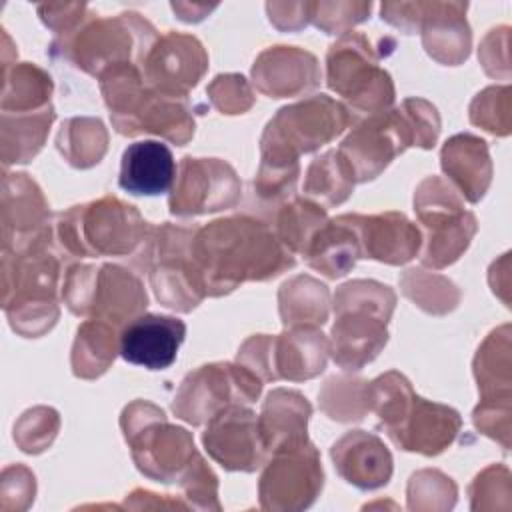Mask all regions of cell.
<instances>
[{
  "mask_svg": "<svg viewBox=\"0 0 512 512\" xmlns=\"http://www.w3.org/2000/svg\"><path fill=\"white\" fill-rule=\"evenodd\" d=\"M190 258L210 296L226 294L244 280H266L294 266L292 252L272 230L248 216L222 218L196 230Z\"/></svg>",
  "mask_w": 512,
  "mask_h": 512,
  "instance_id": "cell-1",
  "label": "cell"
},
{
  "mask_svg": "<svg viewBox=\"0 0 512 512\" xmlns=\"http://www.w3.org/2000/svg\"><path fill=\"white\" fill-rule=\"evenodd\" d=\"M392 308V290L374 280H354L338 288L330 352L344 370H360L380 352L388 340Z\"/></svg>",
  "mask_w": 512,
  "mask_h": 512,
  "instance_id": "cell-2",
  "label": "cell"
},
{
  "mask_svg": "<svg viewBox=\"0 0 512 512\" xmlns=\"http://www.w3.org/2000/svg\"><path fill=\"white\" fill-rule=\"evenodd\" d=\"M156 30L150 22L134 12L120 14L118 18H100L80 24V30H70L64 38L54 42L60 50L78 62L90 74H100L120 64H138L146 60Z\"/></svg>",
  "mask_w": 512,
  "mask_h": 512,
  "instance_id": "cell-3",
  "label": "cell"
},
{
  "mask_svg": "<svg viewBox=\"0 0 512 512\" xmlns=\"http://www.w3.org/2000/svg\"><path fill=\"white\" fill-rule=\"evenodd\" d=\"M58 232L62 246L74 256H122L146 240L150 228L134 206L102 198L62 214Z\"/></svg>",
  "mask_w": 512,
  "mask_h": 512,
  "instance_id": "cell-4",
  "label": "cell"
},
{
  "mask_svg": "<svg viewBox=\"0 0 512 512\" xmlns=\"http://www.w3.org/2000/svg\"><path fill=\"white\" fill-rule=\"evenodd\" d=\"M348 124V110L320 94L282 108L262 136V164L294 166L300 152H312L338 136Z\"/></svg>",
  "mask_w": 512,
  "mask_h": 512,
  "instance_id": "cell-5",
  "label": "cell"
},
{
  "mask_svg": "<svg viewBox=\"0 0 512 512\" xmlns=\"http://www.w3.org/2000/svg\"><path fill=\"white\" fill-rule=\"evenodd\" d=\"M366 36L358 32L344 34L328 52V86L348 98L352 106L366 114H382L394 100L390 76L376 66Z\"/></svg>",
  "mask_w": 512,
  "mask_h": 512,
  "instance_id": "cell-6",
  "label": "cell"
},
{
  "mask_svg": "<svg viewBox=\"0 0 512 512\" xmlns=\"http://www.w3.org/2000/svg\"><path fill=\"white\" fill-rule=\"evenodd\" d=\"M328 352L330 348L324 334L316 328L302 326L278 338H250L238 352V362H244L260 380H304L324 370Z\"/></svg>",
  "mask_w": 512,
  "mask_h": 512,
  "instance_id": "cell-7",
  "label": "cell"
},
{
  "mask_svg": "<svg viewBox=\"0 0 512 512\" xmlns=\"http://www.w3.org/2000/svg\"><path fill=\"white\" fill-rule=\"evenodd\" d=\"M414 206L420 222L428 228L422 262L434 268L454 262L476 232L474 214L466 212L454 190L436 176L420 184Z\"/></svg>",
  "mask_w": 512,
  "mask_h": 512,
  "instance_id": "cell-8",
  "label": "cell"
},
{
  "mask_svg": "<svg viewBox=\"0 0 512 512\" xmlns=\"http://www.w3.org/2000/svg\"><path fill=\"white\" fill-rule=\"evenodd\" d=\"M260 388L262 380L246 366L210 364L184 378L172 408L180 418L202 424L230 404L254 402Z\"/></svg>",
  "mask_w": 512,
  "mask_h": 512,
  "instance_id": "cell-9",
  "label": "cell"
},
{
  "mask_svg": "<svg viewBox=\"0 0 512 512\" xmlns=\"http://www.w3.org/2000/svg\"><path fill=\"white\" fill-rule=\"evenodd\" d=\"M238 198L240 182L230 164L216 158L186 156L174 182L170 210L178 216L206 214L234 206Z\"/></svg>",
  "mask_w": 512,
  "mask_h": 512,
  "instance_id": "cell-10",
  "label": "cell"
},
{
  "mask_svg": "<svg viewBox=\"0 0 512 512\" xmlns=\"http://www.w3.org/2000/svg\"><path fill=\"white\" fill-rule=\"evenodd\" d=\"M202 440L210 456L228 470H254L268 454L256 414L242 404H230L210 418Z\"/></svg>",
  "mask_w": 512,
  "mask_h": 512,
  "instance_id": "cell-11",
  "label": "cell"
},
{
  "mask_svg": "<svg viewBox=\"0 0 512 512\" xmlns=\"http://www.w3.org/2000/svg\"><path fill=\"white\" fill-rule=\"evenodd\" d=\"M208 64L202 44L188 34L168 32L158 38L144 60V80L158 92L186 96Z\"/></svg>",
  "mask_w": 512,
  "mask_h": 512,
  "instance_id": "cell-12",
  "label": "cell"
},
{
  "mask_svg": "<svg viewBox=\"0 0 512 512\" xmlns=\"http://www.w3.org/2000/svg\"><path fill=\"white\" fill-rule=\"evenodd\" d=\"M184 336L186 324L180 318L140 314L122 328L118 352L130 364L148 370H166L176 362Z\"/></svg>",
  "mask_w": 512,
  "mask_h": 512,
  "instance_id": "cell-13",
  "label": "cell"
},
{
  "mask_svg": "<svg viewBox=\"0 0 512 512\" xmlns=\"http://www.w3.org/2000/svg\"><path fill=\"white\" fill-rule=\"evenodd\" d=\"M462 2H416L404 4V18L410 30L422 28V40L430 56L440 62L456 64L468 56L470 28L464 20Z\"/></svg>",
  "mask_w": 512,
  "mask_h": 512,
  "instance_id": "cell-14",
  "label": "cell"
},
{
  "mask_svg": "<svg viewBox=\"0 0 512 512\" xmlns=\"http://www.w3.org/2000/svg\"><path fill=\"white\" fill-rule=\"evenodd\" d=\"M4 250L12 246L22 252L44 240L46 202L28 174H6L4 178Z\"/></svg>",
  "mask_w": 512,
  "mask_h": 512,
  "instance_id": "cell-15",
  "label": "cell"
},
{
  "mask_svg": "<svg viewBox=\"0 0 512 512\" xmlns=\"http://www.w3.org/2000/svg\"><path fill=\"white\" fill-rule=\"evenodd\" d=\"M460 428V416L456 410L426 402L424 398H412L402 420L388 432V436L402 448L422 454L442 452L456 436Z\"/></svg>",
  "mask_w": 512,
  "mask_h": 512,
  "instance_id": "cell-16",
  "label": "cell"
},
{
  "mask_svg": "<svg viewBox=\"0 0 512 512\" xmlns=\"http://www.w3.org/2000/svg\"><path fill=\"white\" fill-rule=\"evenodd\" d=\"M346 216L360 238L362 258L404 264L418 252L420 232L406 220V216L398 212H386L380 216Z\"/></svg>",
  "mask_w": 512,
  "mask_h": 512,
  "instance_id": "cell-17",
  "label": "cell"
},
{
  "mask_svg": "<svg viewBox=\"0 0 512 512\" xmlns=\"http://www.w3.org/2000/svg\"><path fill=\"white\" fill-rule=\"evenodd\" d=\"M174 182L176 162L164 142L140 140L124 150L118 176L122 190L138 196H158L168 192Z\"/></svg>",
  "mask_w": 512,
  "mask_h": 512,
  "instance_id": "cell-18",
  "label": "cell"
},
{
  "mask_svg": "<svg viewBox=\"0 0 512 512\" xmlns=\"http://www.w3.org/2000/svg\"><path fill=\"white\" fill-rule=\"evenodd\" d=\"M332 460L338 472L358 488H378L392 474V456L380 438L354 430L332 446Z\"/></svg>",
  "mask_w": 512,
  "mask_h": 512,
  "instance_id": "cell-19",
  "label": "cell"
},
{
  "mask_svg": "<svg viewBox=\"0 0 512 512\" xmlns=\"http://www.w3.org/2000/svg\"><path fill=\"white\" fill-rule=\"evenodd\" d=\"M310 404L306 398L292 390H274L268 394L258 418L260 434L268 452H284L296 448L306 440V420Z\"/></svg>",
  "mask_w": 512,
  "mask_h": 512,
  "instance_id": "cell-20",
  "label": "cell"
},
{
  "mask_svg": "<svg viewBox=\"0 0 512 512\" xmlns=\"http://www.w3.org/2000/svg\"><path fill=\"white\" fill-rule=\"evenodd\" d=\"M304 256L312 268L320 270L328 278L346 274L354 266L356 258H362L360 238L348 216L344 214L326 222L312 238Z\"/></svg>",
  "mask_w": 512,
  "mask_h": 512,
  "instance_id": "cell-21",
  "label": "cell"
},
{
  "mask_svg": "<svg viewBox=\"0 0 512 512\" xmlns=\"http://www.w3.org/2000/svg\"><path fill=\"white\" fill-rule=\"evenodd\" d=\"M442 168L462 188V194L476 202L490 182L486 142L470 134L450 138L442 148Z\"/></svg>",
  "mask_w": 512,
  "mask_h": 512,
  "instance_id": "cell-22",
  "label": "cell"
},
{
  "mask_svg": "<svg viewBox=\"0 0 512 512\" xmlns=\"http://www.w3.org/2000/svg\"><path fill=\"white\" fill-rule=\"evenodd\" d=\"M302 72L316 74V60L312 54L296 50L292 46H276L262 52L252 68L254 82L258 84V88L274 98L290 94L286 78H294V82L302 90L312 88L308 82L300 80Z\"/></svg>",
  "mask_w": 512,
  "mask_h": 512,
  "instance_id": "cell-23",
  "label": "cell"
},
{
  "mask_svg": "<svg viewBox=\"0 0 512 512\" xmlns=\"http://www.w3.org/2000/svg\"><path fill=\"white\" fill-rule=\"evenodd\" d=\"M328 300V290L324 284L308 278L298 276L286 282L280 290V314L284 326L292 328H316L322 326L326 320V304H308V302H322Z\"/></svg>",
  "mask_w": 512,
  "mask_h": 512,
  "instance_id": "cell-24",
  "label": "cell"
},
{
  "mask_svg": "<svg viewBox=\"0 0 512 512\" xmlns=\"http://www.w3.org/2000/svg\"><path fill=\"white\" fill-rule=\"evenodd\" d=\"M114 326L102 320L84 322L78 328V338L72 352V368L76 376H100L116 354Z\"/></svg>",
  "mask_w": 512,
  "mask_h": 512,
  "instance_id": "cell-25",
  "label": "cell"
},
{
  "mask_svg": "<svg viewBox=\"0 0 512 512\" xmlns=\"http://www.w3.org/2000/svg\"><path fill=\"white\" fill-rule=\"evenodd\" d=\"M50 76H46L40 68L32 64H18L12 70L4 68V98L2 110L8 112L10 108L14 114L36 112L30 108H44L48 106L50 98Z\"/></svg>",
  "mask_w": 512,
  "mask_h": 512,
  "instance_id": "cell-26",
  "label": "cell"
},
{
  "mask_svg": "<svg viewBox=\"0 0 512 512\" xmlns=\"http://www.w3.org/2000/svg\"><path fill=\"white\" fill-rule=\"evenodd\" d=\"M352 184H354V176L348 164L338 154V150H330L310 164L304 192L324 202L326 206H332L348 198Z\"/></svg>",
  "mask_w": 512,
  "mask_h": 512,
  "instance_id": "cell-27",
  "label": "cell"
},
{
  "mask_svg": "<svg viewBox=\"0 0 512 512\" xmlns=\"http://www.w3.org/2000/svg\"><path fill=\"white\" fill-rule=\"evenodd\" d=\"M326 222V212L320 206L306 200H294L278 214V240L290 252L304 254Z\"/></svg>",
  "mask_w": 512,
  "mask_h": 512,
  "instance_id": "cell-28",
  "label": "cell"
}]
</instances>
